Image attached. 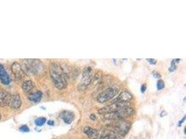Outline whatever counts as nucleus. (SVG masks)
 <instances>
[{
	"instance_id": "nucleus-1",
	"label": "nucleus",
	"mask_w": 186,
	"mask_h": 139,
	"mask_svg": "<svg viewBox=\"0 0 186 139\" xmlns=\"http://www.w3.org/2000/svg\"><path fill=\"white\" fill-rule=\"evenodd\" d=\"M50 75L54 86L59 90H63L67 87V79L63 68L57 63L50 65Z\"/></svg>"
},
{
	"instance_id": "nucleus-2",
	"label": "nucleus",
	"mask_w": 186,
	"mask_h": 139,
	"mask_svg": "<svg viewBox=\"0 0 186 139\" xmlns=\"http://www.w3.org/2000/svg\"><path fill=\"white\" fill-rule=\"evenodd\" d=\"M24 72H27L29 75H39L44 72V65L40 60L25 59L23 61Z\"/></svg>"
},
{
	"instance_id": "nucleus-3",
	"label": "nucleus",
	"mask_w": 186,
	"mask_h": 139,
	"mask_svg": "<svg viewBox=\"0 0 186 139\" xmlns=\"http://www.w3.org/2000/svg\"><path fill=\"white\" fill-rule=\"evenodd\" d=\"M91 81H92V69L90 67H87L84 70L82 81L78 86V90L80 91H84L90 84Z\"/></svg>"
},
{
	"instance_id": "nucleus-4",
	"label": "nucleus",
	"mask_w": 186,
	"mask_h": 139,
	"mask_svg": "<svg viewBox=\"0 0 186 139\" xmlns=\"http://www.w3.org/2000/svg\"><path fill=\"white\" fill-rule=\"evenodd\" d=\"M128 106V102H113L112 104H110V105L101 108V109L99 110V113L103 115L110 114V113L115 112V111H118V110L121 109L122 108L125 107V106Z\"/></svg>"
},
{
	"instance_id": "nucleus-5",
	"label": "nucleus",
	"mask_w": 186,
	"mask_h": 139,
	"mask_svg": "<svg viewBox=\"0 0 186 139\" xmlns=\"http://www.w3.org/2000/svg\"><path fill=\"white\" fill-rule=\"evenodd\" d=\"M130 127V123L122 120H118L114 125V129L117 134L123 136L128 131Z\"/></svg>"
},
{
	"instance_id": "nucleus-6",
	"label": "nucleus",
	"mask_w": 186,
	"mask_h": 139,
	"mask_svg": "<svg viewBox=\"0 0 186 139\" xmlns=\"http://www.w3.org/2000/svg\"><path fill=\"white\" fill-rule=\"evenodd\" d=\"M117 93V90L114 88H107L99 94L97 97V101L100 103H104L113 98Z\"/></svg>"
},
{
	"instance_id": "nucleus-7",
	"label": "nucleus",
	"mask_w": 186,
	"mask_h": 139,
	"mask_svg": "<svg viewBox=\"0 0 186 139\" xmlns=\"http://www.w3.org/2000/svg\"><path fill=\"white\" fill-rule=\"evenodd\" d=\"M22 105V99L18 94L14 93L10 95L8 102V106L13 109H20Z\"/></svg>"
},
{
	"instance_id": "nucleus-8",
	"label": "nucleus",
	"mask_w": 186,
	"mask_h": 139,
	"mask_svg": "<svg viewBox=\"0 0 186 139\" xmlns=\"http://www.w3.org/2000/svg\"><path fill=\"white\" fill-rule=\"evenodd\" d=\"M11 71L16 78L21 79L25 76L23 68L18 62H14L11 65Z\"/></svg>"
},
{
	"instance_id": "nucleus-9",
	"label": "nucleus",
	"mask_w": 186,
	"mask_h": 139,
	"mask_svg": "<svg viewBox=\"0 0 186 139\" xmlns=\"http://www.w3.org/2000/svg\"><path fill=\"white\" fill-rule=\"evenodd\" d=\"M132 99V95L130 92H128V90H123L121 93L118 95V97L115 99L114 102H128L129 101H130Z\"/></svg>"
},
{
	"instance_id": "nucleus-10",
	"label": "nucleus",
	"mask_w": 186,
	"mask_h": 139,
	"mask_svg": "<svg viewBox=\"0 0 186 139\" xmlns=\"http://www.w3.org/2000/svg\"><path fill=\"white\" fill-rule=\"evenodd\" d=\"M0 81L4 85H8L11 82L9 75L1 63H0Z\"/></svg>"
},
{
	"instance_id": "nucleus-11",
	"label": "nucleus",
	"mask_w": 186,
	"mask_h": 139,
	"mask_svg": "<svg viewBox=\"0 0 186 139\" xmlns=\"http://www.w3.org/2000/svg\"><path fill=\"white\" fill-rule=\"evenodd\" d=\"M10 95L6 90L4 89H0V106L4 107V106L8 105V99H9Z\"/></svg>"
},
{
	"instance_id": "nucleus-12",
	"label": "nucleus",
	"mask_w": 186,
	"mask_h": 139,
	"mask_svg": "<svg viewBox=\"0 0 186 139\" xmlns=\"http://www.w3.org/2000/svg\"><path fill=\"white\" fill-rule=\"evenodd\" d=\"M60 116H61V118L66 124H70L73 122L74 117H75L73 113L68 111H65L62 112Z\"/></svg>"
},
{
	"instance_id": "nucleus-13",
	"label": "nucleus",
	"mask_w": 186,
	"mask_h": 139,
	"mask_svg": "<svg viewBox=\"0 0 186 139\" xmlns=\"http://www.w3.org/2000/svg\"><path fill=\"white\" fill-rule=\"evenodd\" d=\"M42 96H43V92L40 91V90H37V91L32 92V93L29 95L28 98L31 102L37 103L40 102L41 99H42Z\"/></svg>"
},
{
	"instance_id": "nucleus-14",
	"label": "nucleus",
	"mask_w": 186,
	"mask_h": 139,
	"mask_svg": "<svg viewBox=\"0 0 186 139\" xmlns=\"http://www.w3.org/2000/svg\"><path fill=\"white\" fill-rule=\"evenodd\" d=\"M84 132L87 134L88 136L90 137L91 139L97 138V136L99 134V131L95 129H93L90 127H86L84 129Z\"/></svg>"
},
{
	"instance_id": "nucleus-15",
	"label": "nucleus",
	"mask_w": 186,
	"mask_h": 139,
	"mask_svg": "<svg viewBox=\"0 0 186 139\" xmlns=\"http://www.w3.org/2000/svg\"><path fill=\"white\" fill-rule=\"evenodd\" d=\"M35 86V84L32 80H27L22 83V89L24 91L27 92L31 91Z\"/></svg>"
},
{
	"instance_id": "nucleus-16",
	"label": "nucleus",
	"mask_w": 186,
	"mask_h": 139,
	"mask_svg": "<svg viewBox=\"0 0 186 139\" xmlns=\"http://www.w3.org/2000/svg\"><path fill=\"white\" fill-rule=\"evenodd\" d=\"M45 123H46V118L43 117L37 118V119L35 121L36 125H37V126L39 127L43 126V125Z\"/></svg>"
},
{
	"instance_id": "nucleus-17",
	"label": "nucleus",
	"mask_w": 186,
	"mask_h": 139,
	"mask_svg": "<svg viewBox=\"0 0 186 139\" xmlns=\"http://www.w3.org/2000/svg\"><path fill=\"white\" fill-rule=\"evenodd\" d=\"M165 88V83L163 80L159 79L157 82V88L158 90H162L163 88Z\"/></svg>"
},
{
	"instance_id": "nucleus-18",
	"label": "nucleus",
	"mask_w": 186,
	"mask_h": 139,
	"mask_svg": "<svg viewBox=\"0 0 186 139\" xmlns=\"http://www.w3.org/2000/svg\"><path fill=\"white\" fill-rule=\"evenodd\" d=\"M110 139H120L119 135L117 134L116 132H111L109 134Z\"/></svg>"
},
{
	"instance_id": "nucleus-19",
	"label": "nucleus",
	"mask_w": 186,
	"mask_h": 139,
	"mask_svg": "<svg viewBox=\"0 0 186 139\" xmlns=\"http://www.w3.org/2000/svg\"><path fill=\"white\" fill-rule=\"evenodd\" d=\"M19 129H20V131H21L22 132H29V128L27 126V125H22V126L20 127Z\"/></svg>"
},
{
	"instance_id": "nucleus-20",
	"label": "nucleus",
	"mask_w": 186,
	"mask_h": 139,
	"mask_svg": "<svg viewBox=\"0 0 186 139\" xmlns=\"http://www.w3.org/2000/svg\"><path fill=\"white\" fill-rule=\"evenodd\" d=\"M99 139H110V136L109 134H105L101 136Z\"/></svg>"
},
{
	"instance_id": "nucleus-21",
	"label": "nucleus",
	"mask_w": 186,
	"mask_h": 139,
	"mask_svg": "<svg viewBox=\"0 0 186 139\" xmlns=\"http://www.w3.org/2000/svg\"><path fill=\"white\" fill-rule=\"evenodd\" d=\"M146 85L143 84L142 86V87H141V91H142V92H144L146 91Z\"/></svg>"
},
{
	"instance_id": "nucleus-22",
	"label": "nucleus",
	"mask_w": 186,
	"mask_h": 139,
	"mask_svg": "<svg viewBox=\"0 0 186 139\" xmlns=\"http://www.w3.org/2000/svg\"><path fill=\"white\" fill-rule=\"evenodd\" d=\"M147 61H149L151 64H156V61L155 59H148Z\"/></svg>"
},
{
	"instance_id": "nucleus-23",
	"label": "nucleus",
	"mask_w": 186,
	"mask_h": 139,
	"mask_svg": "<svg viewBox=\"0 0 186 139\" xmlns=\"http://www.w3.org/2000/svg\"><path fill=\"white\" fill-rule=\"evenodd\" d=\"M48 125H50V126H52V125H54V122H53L52 121H48Z\"/></svg>"
},
{
	"instance_id": "nucleus-24",
	"label": "nucleus",
	"mask_w": 186,
	"mask_h": 139,
	"mask_svg": "<svg viewBox=\"0 0 186 139\" xmlns=\"http://www.w3.org/2000/svg\"><path fill=\"white\" fill-rule=\"evenodd\" d=\"M185 116H184V117H183V119H182V121H180V122H179V123H178V126H180V125H181V124H182V123H183V122H184V121H185Z\"/></svg>"
},
{
	"instance_id": "nucleus-25",
	"label": "nucleus",
	"mask_w": 186,
	"mask_h": 139,
	"mask_svg": "<svg viewBox=\"0 0 186 139\" xmlns=\"http://www.w3.org/2000/svg\"><path fill=\"white\" fill-rule=\"evenodd\" d=\"M90 118L91 120H93V121H95V120H96V116H94V114H91L90 116Z\"/></svg>"
},
{
	"instance_id": "nucleus-26",
	"label": "nucleus",
	"mask_w": 186,
	"mask_h": 139,
	"mask_svg": "<svg viewBox=\"0 0 186 139\" xmlns=\"http://www.w3.org/2000/svg\"><path fill=\"white\" fill-rule=\"evenodd\" d=\"M0 119H1V114H0Z\"/></svg>"
},
{
	"instance_id": "nucleus-27",
	"label": "nucleus",
	"mask_w": 186,
	"mask_h": 139,
	"mask_svg": "<svg viewBox=\"0 0 186 139\" xmlns=\"http://www.w3.org/2000/svg\"><path fill=\"white\" fill-rule=\"evenodd\" d=\"M94 139H98V138H94Z\"/></svg>"
}]
</instances>
